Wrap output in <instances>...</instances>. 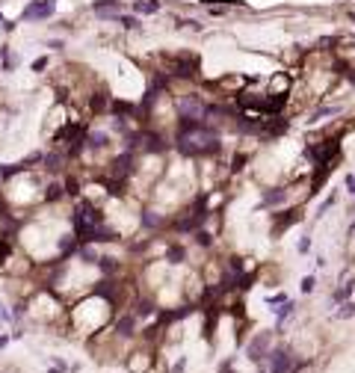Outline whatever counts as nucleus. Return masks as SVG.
<instances>
[{"label": "nucleus", "instance_id": "24", "mask_svg": "<svg viewBox=\"0 0 355 373\" xmlns=\"http://www.w3.org/2000/svg\"><path fill=\"white\" fill-rule=\"evenodd\" d=\"M335 113H340L338 107H322V110H317V113H314V119H311V121L322 119V116H335Z\"/></svg>", "mask_w": 355, "mask_h": 373}, {"label": "nucleus", "instance_id": "15", "mask_svg": "<svg viewBox=\"0 0 355 373\" xmlns=\"http://www.w3.org/2000/svg\"><path fill=\"white\" fill-rule=\"evenodd\" d=\"M116 21L124 27V30H136V27H139V15H124V12H121Z\"/></svg>", "mask_w": 355, "mask_h": 373}, {"label": "nucleus", "instance_id": "7", "mask_svg": "<svg viewBox=\"0 0 355 373\" xmlns=\"http://www.w3.org/2000/svg\"><path fill=\"white\" fill-rule=\"evenodd\" d=\"M131 9H134V15L145 18V15H157V12L163 9V3H160V0H134Z\"/></svg>", "mask_w": 355, "mask_h": 373}, {"label": "nucleus", "instance_id": "33", "mask_svg": "<svg viewBox=\"0 0 355 373\" xmlns=\"http://www.w3.org/2000/svg\"><path fill=\"white\" fill-rule=\"evenodd\" d=\"M3 21H6V15H3V12H0V24H3Z\"/></svg>", "mask_w": 355, "mask_h": 373}, {"label": "nucleus", "instance_id": "2", "mask_svg": "<svg viewBox=\"0 0 355 373\" xmlns=\"http://www.w3.org/2000/svg\"><path fill=\"white\" fill-rule=\"evenodd\" d=\"M53 15H56V0H27V6L21 9L24 24H42Z\"/></svg>", "mask_w": 355, "mask_h": 373}, {"label": "nucleus", "instance_id": "26", "mask_svg": "<svg viewBox=\"0 0 355 373\" xmlns=\"http://www.w3.org/2000/svg\"><path fill=\"white\" fill-rule=\"evenodd\" d=\"M15 27H18V21H12V18H6V21L0 24V33H15Z\"/></svg>", "mask_w": 355, "mask_h": 373}, {"label": "nucleus", "instance_id": "29", "mask_svg": "<svg viewBox=\"0 0 355 373\" xmlns=\"http://www.w3.org/2000/svg\"><path fill=\"white\" fill-rule=\"evenodd\" d=\"M284 299H287L284 293H275V296H270V299H267V305H281Z\"/></svg>", "mask_w": 355, "mask_h": 373}, {"label": "nucleus", "instance_id": "12", "mask_svg": "<svg viewBox=\"0 0 355 373\" xmlns=\"http://www.w3.org/2000/svg\"><path fill=\"white\" fill-rule=\"evenodd\" d=\"M42 163H45V169H51V172H59V169H62V154H56V151L45 154V157H42Z\"/></svg>", "mask_w": 355, "mask_h": 373}, {"label": "nucleus", "instance_id": "30", "mask_svg": "<svg viewBox=\"0 0 355 373\" xmlns=\"http://www.w3.org/2000/svg\"><path fill=\"white\" fill-rule=\"evenodd\" d=\"M199 243H202V246H210V234H207V231H199Z\"/></svg>", "mask_w": 355, "mask_h": 373}, {"label": "nucleus", "instance_id": "23", "mask_svg": "<svg viewBox=\"0 0 355 373\" xmlns=\"http://www.w3.org/2000/svg\"><path fill=\"white\" fill-rule=\"evenodd\" d=\"M352 314H355V302H343L335 317H352Z\"/></svg>", "mask_w": 355, "mask_h": 373}, {"label": "nucleus", "instance_id": "32", "mask_svg": "<svg viewBox=\"0 0 355 373\" xmlns=\"http://www.w3.org/2000/svg\"><path fill=\"white\" fill-rule=\"evenodd\" d=\"M6 344H9V335H0V350H3Z\"/></svg>", "mask_w": 355, "mask_h": 373}, {"label": "nucleus", "instance_id": "8", "mask_svg": "<svg viewBox=\"0 0 355 373\" xmlns=\"http://www.w3.org/2000/svg\"><path fill=\"white\" fill-rule=\"evenodd\" d=\"M86 148H107V142H110V136L101 134V131H92V134H86Z\"/></svg>", "mask_w": 355, "mask_h": 373}, {"label": "nucleus", "instance_id": "18", "mask_svg": "<svg viewBox=\"0 0 355 373\" xmlns=\"http://www.w3.org/2000/svg\"><path fill=\"white\" fill-rule=\"evenodd\" d=\"M95 9H121V0H95L92 3V12Z\"/></svg>", "mask_w": 355, "mask_h": 373}, {"label": "nucleus", "instance_id": "6", "mask_svg": "<svg viewBox=\"0 0 355 373\" xmlns=\"http://www.w3.org/2000/svg\"><path fill=\"white\" fill-rule=\"evenodd\" d=\"M270 353V335L264 332V335H257V338L249 344V350H246V356L252 358V361H261V358H267Z\"/></svg>", "mask_w": 355, "mask_h": 373}, {"label": "nucleus", "instance_id": "14", "mask_svg": "<svg viewBox=\"0 0 355 373\" xmlns=\"http://www.w3.org/2000/svg\"><path fill=\"white\" fill-rule=\"evenodd\" d=\"M134 326H136V317H131V314H127V317H121V320H118V332H121V335H134Z\"/></svg>", "mask_w": 355, "mask_h": 373}, {"label": "nucleus", "instance_id": "34", "mask_svg": "<svg viewBox=\"0 0 355 373\" xmlns=\"http://www.w3.org/2000/svg\"><path fill=\"white\" fill-rule=\"evenodd\" d=\"M349 18H352V21H355V9H352V12H349Z\"/></svg>", "mask_w": 355, "mask_h": 373}, {"label": "nucleus", "instance_id": "21", "mask_svg": "<svg viewBox=\"0 0 355 373\" xmlns=\"http://www.w3.org/2000/svg\"><path fill=\"white\" fill-rule=\"evenodd\" d=\"M107 107H110V98H107V95H95V98H92V110H95V113H104Z\"/></svg>", "mask_w": 355, "mask_h": 373}, {"label": "nucleus", "instance_id": "17", "mask_svg": "<svg viewBox=\"0 0 355 373\" xmlns=\"http://www.w3.org/2000/svg\"><path fill=\"white\" fill-rule=\"evenodd\" d=\"M121 15V9H95V18L98 21H116Z\"/></svg>", "mask_w": 355, "mask_h": 373}, {"label": "nucleus", "instance_id": "16", "mask_svg": "<svg viewBox=\"0 0 355 373\" xmlns=\"http://www.w3.org/2000/svg\"><path fill=\"white\" fill-rule=\"evenodd\" d=\"M62 196H66V186H62V184H51V186H48V193H45V199H48V202H56V199H62Z\"/></svg>", "mask_w": 355, "mask_h": 373}, {"label": "nucleus", "instance_id": "22", "mask_svg": "<svg viewBox=\"0 0 355 373\" xmlns=\"http://www.w3.org/2000/svg\"><path fill=\"white\" fill-rule=\"evenodd\" d=\"M166 258H169L172 264H181V261H184V249H181V246H169Z\"/></svg>", "mask_w": 355, "mask_h": 373}, {"label": "nucleus", "instance_id": "10", "mask_svg": "<svg viewBox=\"0 0 355 373\" xmlns=\"http://www.w3.org/2000/svg\"><path fill=\"white\" fill-rule=\"evenodd\" d=\"M284 196H287V190H270V193L261 199V207H272V204L284 202Z\"/></svg>", "mask_w": 355, "mask_h": 373}, {"label": "nucleus", "instance_id": "13", "mask_svg": "<svg viewBox=\"0 0 355 373\" xmlns=\"http://www.w3.org/2000/svg\"><path fill=\"white\" fill-rule=\"evenodd\" d=\"M290 314H293V302H290V299H284V302H281V308H275V323L281 326Z\"/></svg>", "mask_w": 355, "mask_h": 373}, {"label": "nucleus", "instance_id": "28", "mask_svg": "<svg viewBox=\"0 0 355 373\" xmlns=\"http://www.w3.org/2000/svg\"><path fill=\"white\" fill-rule=\"evenodd\" d=\"M48 48H51V51H62L66 42H62V39H48Z\"/></svg>", "mask_w": 355, "mask_h": 373}, {"label": "nucleus", "instance_id": "1", "mask_svg": "<svg viewBox=\"0 0 355 373\" xmlns=\"http://www.w3.org/2000/svg\"><path fill=\"white\" fill-rule=\"evenodd\" d=\"M178 148L186 157H204V154L219 151V134L210 131L204 121L199 119H181L178 128Z\"/></svg>", "mask_w": 355, "mask_h": 373}, {"label": "nucleus", "instance_id": "19", "mask_svg": "<svg viewBox=\"0 0 355 373\" xmlns=\"http://www.w3.org/2000/svg\"><path fill=\"white\" fill-rule=\"evenodd\" d=\"M352 282H346V285H343V288L340 290H335V293H332V302H340V299H346V296H349V293H352Z\"/></svg>", "mask_w": 355, "mask_h": 373}, {"label": "nucleus", "instance_id": "9", "mask_svg": "<svg viewBox=\"0 0 355 373\" xmlns=\"http://www.w3.org/2000/svg\"><path fill=\"white\" fill-rule=\"evenodd\" d=\"M299 216H302L299 210H287V216H278V220H275V228H272V234H278L281 228H287V225H293V222H299Z\"/></svg>", "mask_w": 355, "mask_h": 373}, {"label": "nucleus", "instance_id": "4", "mask_svg": "<svg viewBox=\"0 0 355 373\" xmlns=\"http://www.w3.org/2000/svg\"><path fill=\"white\" fill-rule=\"evenodd\" d=\"M21 66V53L12 51L9 45H0V74H15Z\"/></svg>", "mask_w": 355, "mask_h": 373}, {"label": "nucleus", "instance_id": "25", "mask_svg": "<svg viewBox=\"0 0 355 373\" xmlns=\"http://www.w3.org/2000/svg\"><path fill=\"white\" fill-rule=\"evenodd\" d=\"M142 222H145V225H148V228H157V225H160V220H157V216H154L151 210H145V213H142Z\"/></svg>", "mask_w": 355, "mask_h": 373}, {"label": "nucleus", "instance_id": "3", "mask_svg": "<svg viewBox=\"0 0 355 373\" xmlns=\"http://www.w3.org/2000/svg\"><path fill=\"white\" fill-rule=\"evenodd\" d=\"M267 358H270V373H287L290 367H293V358H290L287 350H270L267 353Z\"/></svg>", "mask_w": 355, "mask_h": 373}, {"label": "nucleus", "instance_id": "31", "mask_svg": "<svg viewBox=\"0 0 355 373\" xmlns=\"http://www.w3.org/2000/svg\"><path fill=\"white\" fill-rule=\"evenodd\" d=\"M308 249H311V240L305 237V240H302V243H299V252H302V255H305V252H308Z\"/></svg>", "mask_w": 355, "mask_h": 373}, {"label": "nucleus", "instance_id": "20", "mask_svg": "<svg viewBox=\"0 0 355 373\" xmlns=\"http://www.w3.org/2000/svg\"><path fill=\"white\" fill-rule=\"evenodd\" d=\"M48 66H51V59H48V56H39V59H33V63H30V71H33V74H42Z\"/></svg>", "mask_w": 355, "mask_h": 373}, {"label": "nucleus", "instance_id": "11", "mask_svg": "<svg viewBox=\"0 0 355 373\" xmlns=\"http://www.w3.org/2000/svg\"><path fill=\"white\" fill-rule=\"evenodd\" d=\"M107 110H113L118 119H121V116H131V113H136V107H134V104H127V101H110V107H107Z\"/></svg>", "mask_w": 355, "mask_h": 373}, {"label": "nucleus", "instance_id": "5", "mask_svg": "<svg viewBox=\"0 0 355 373\" xmlns=\"http://www.w3.org/2000/svg\"><path fill=\"white\" fill-rule=\"evenodd\" d=\"M335 154H338V139H326V142L317 145V148H308V157L317 160V166H320V163H329Z\"/></svg>", "mask_w": 355, "mask_h": 373}, {"label": "nucleus", "instance_id": "27", "mask_svg": "<svg viewBox=\"0 0 355 373\" xmlns=\"http://www.w3.org/2000/svg\"><path fill=\"white\" fill-rule=\"evenodd\" d=\"M314 290V275H305L302 278V293H311Z\"/></svg>", "mask_w": 355, "mask_h": 373}]
</instances>
